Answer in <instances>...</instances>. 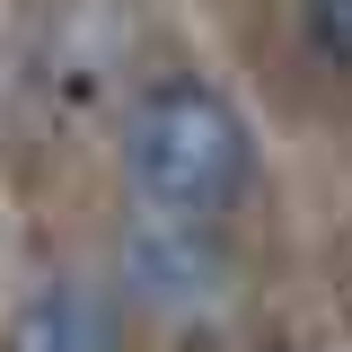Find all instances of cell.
<instances>
[{"mask_svg":"<svg viewBox=\"0 0 352 352\" xmlns=\"http://www.w3.org/2000/svg\"><path fill=\"white\" fill-rule=\"evenodd\" d=\"M124 168L141 185V203L168 220H212L247 194L256 141L238 124V106L203 80H159L124 115Z\"/></svg>","mask_w":352,"mask_h":352,"instance_id":"1","label":"cell"},{"mask_svg":"<svg viewBox=\"0 0 352 352\" xmlns=\"http://www.w3.org/2000/svg\"><path fill=\"white\" fill-rule=\"evenodd\" d=\"M9 352H124V344H115V317H106V300H97V291L53 282V291H36V300L18 308Z\"/></svg>","mask_w":352,"mask_h":352,"instance_id":"2","label":"cell"},{"mask_svg":"<svg viewBox=\"0 0 352 352\" xmlns=\"http://www.w3.org/2000/svg\"><path fill=\"white\" fill-rule=\"evenodd\" d=\"M132 282L150 291V300H168V308H185V300H203L220 282V264H212V247L194 238V229H132Z\"/></svg>","mask_w":352,"mask_h":352,"instance_id":"3","label":"cell"},{"mask_svg":"<svg viewBox=\"0 0 352 352\" xmlns=\"http://www.w3.org/2000/svg\"><path fill=\"white\" fill-rule=\"evenodd\" d=\"M308 44L335 71H352V0H308Z\"/></svg>","mask_w":352,"mask_h":352,"instance_id":"4","label":"cell"}]
</instances>
